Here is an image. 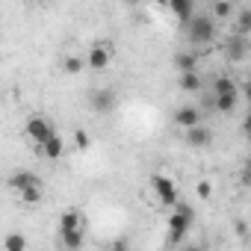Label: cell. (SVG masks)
<instances>
[{
  "mask_svg": "<svg viewBox=\"0 0 251 251\" xmlns=\"http://www.w3.org/2000/svg\"><path fill=\"white\" fill-rule=\"evenodd\" d=\"M192 222H195V210L189 207V204H172V216H169V242L172 245H180V239L189 233V227H192Z\"/></svg>",
  "mask_w": 251,
  "mask_h": 251,
  "instance_id": "obj_1",
  "label": "cell"
},
{
  "mask_svg": "<svg viewBox=\"0 0 251 251\" xmlns=\"http://www.w3.org/2000/svg\"><path fill=\"white\" fill-rule=\"evenodd\" d=\"M186 42H192V45H210L213 39H216V18L213 15H192L186 24Z\"/></svg>",
  "mask_w": 251,
  "mask_h": 251,
  "instance_id": "obj_2",
  "label": "cell"
},
{
  "mask_svg": "<svg viewBox=\"0 0 251 251\" xmlns=\"http://www.w3.org/2000/svg\"><path fill=\"white\" fill-rule=\"evenodd\" d=\"M24 133H27V139L39 148L42 142H48L56 130H53V124L48 121V118H42V115H33L30 121H27V127H24Z\"/></svg>",
  "mask_w": 251,
  "mask_h": 251,
  "instance_id": "obj_3",
  "label": "cell"
},
{
  "mask_svg": "<svg viewBox=\"0 0 251 251\" xmlns=\"http://www.w3.org/2000/svg\"><path fill=\"white\" fill-rule=\"evenodd\" d=\"M151 189H154V195H157V201L163 207H172L177 201V186H175V180L169 175H154L151 177Z\"/></svg>",
  "mask_w": 251,
  "mask_h": 251,
  "instance_id": "obj_4",
  "label": "cell"
},
{
  "mask_svg": "<svg viewBox=\"0 0 251 251\" xmlns=\"http://www.w3.org/2000/svg\"><path fill=\"white\" fill-rule=\"evenodd\" d=\"M89 103H92V112L106 115L109 109H115L118 95H115V89H109V86H103V89H92V92H89Z\"/></svg>",
  "mask_w": 251,
  "mask_h": 251,
  "instance_id": "obj_5",
  "label": "cell"
},
{
  "mask_svg": "<svg viewBox=\"0 0 251 251\" xmlns=\"http://www.w3.org/2000/svg\"><path fill=\"white\" fill-rule=\"evenodd\" d=\"M83 62H86V68H92V71H103V68H109V62H112V48L95 45Z\"/></svg>",
  "mask_w": 251,
  "mask_h": 251,
  "instance_id": "obj_6",
  "label": "cell"
},
{
  "mask_svg": "<svg viewBox=\"0 0 251 251\" xmlns=\"http://www.w3.org/2000/svg\"><path fill=\"white\" fill-rule=\"evenodd\" d=\"M225 56H227V62H245V56H248V42H245V36L227 39V42H225Z\"/></svg>",
  "mask_w": 251,
  "mask_h": 251,
  "instance_id": "obj_7",
  "label": "cell"
},
{
  "mask_svg": "<svg viewBox=\"0 0 251 251\" xmlns=\"http://www.w3.org/2000/svg\"><path fill=\"white\" fill-rule=\"evenodd\" d=\"M186 142L192 148H210L213 145V130L201 127V124H192V127H186Z\"/></svg>",
  "mask_w": 251,
  "mask_h": 251,
  "instance_id": "obj_8",
  "label": "cell"
},
{
  "mask_svg": "<svg viewBox=\"0 0 251 251\" xmlns=\"http://www.w3.org/2000/svg\"><path fill=\"white\" fill-rule=\"evenodd\" d=\"M239 106V92H225V95H213V112L230 115Z\"/></svg>",
  "mask_w": 251,
  "mask_h": 251,
  "instance_id": "obj_9",
  "label": "cell"
},
{
  "mask_svg": "<svg viewBox=\"0 0 251 251\" xmlns=\"http://www.w3.org/2000/svg\"><path fill=\"white\" fill-rule=\"evenodd\" d=\"M39 151H42V157H45V160L56 163V160L65 154V142H62V136H56V133H53L48 142H42V145H39Z\"/></svg>",
  "mask_w": 251,
  "mask_h": 251,
  "instance_id": "obj_10",
  "label": "cell"
},
{
  "mask_svg": "<svg viewBox=\"0 0 251 251\" xmlns=\"http://www.w3.org/2000/svg\"><path fill=\"white\" fill-rule=\"evenodd\" d=\"M175 124L177 127H192V124H201V109L198 106H180V109H175Z\"/></svg>",
  "mask_w": 251,
  "mask_h": 251,
  "instance_id": "obj_11",
  "label": "cell"
},
{
  "mask_svg": "<svg viewBox=\"0 0 251 251\" xmlns=\"http://www.w3.org/2000/svg\"><path fill=\"white\" fill-rule=\"evenodd\" d=\"M177 86H180V92H201L204 89V80H201L198 68H192V71H180Z\"/></svg>",
  "mask_w": 251,
  "mask_h": 251,
  "instance_id": "obj_12",
  "label": "cell"
},
{
  "mask_svg": "<svg viewBox=\"0 0 251 251\" xmlns=\"http://www.w3.org/2000/svg\"><path fill=\"white\" fill-rule=\"evenodd\" d=\"M83 239H86V227H71V230H59V242L71 251L83 248Z\"/></svg>",
  "mask_w": 251,
  "mask_h": 251,
  "instance_id": "obj_13",
  "label": "cell"
},
{
  "mask_svg": "<svg viewBox=\"0 0 251 251\" xmlns=\"http://www.w3.org/2000/svg\"><path fill=\"white\" fill-rule=\"evenodd\" d=\"M169 9L180 18V24H186L195 15V0H169Z\"/></svg>",
  "mask_w": 251,
  "mask_h": 251,
  "instance_id": "obj_14",
  "label": "cell"
},
{
  "mask_svg": "<svg viewBox=\"0 0 251 251\" xmlns=\"http://www.w3.org/2000/svg\"><path fill=\"white\" fill-rule=\"evenodd\" d=\"M33 183H42L36 172H15V175L9 177V186H12L15 192H21V189H27V186H33Z\"/></svg>",
  "mask_w": 251,
  "mask_h": 251,
  "instance_id": "obj_15",
  "label": "cell"
},
{
  "mask_svg": "<svg viewBox=\"0 0 251 251\" xmlns=\"http://www.w3.org/2000/svg\"><path fill=\"white\" fill-rule=\"evenodd\" d=\"M225 92H239V83L233 80V77H216L213 80V95H225Z\"/></svg>",
  "mask_w": 251,
  "mask_h": 251,
  "instance_id": "obj_16",
  "label": "cell"
},
{
  "mask_svg": "<svg viewBox=\"0 0 251 251\" xmlns=\"http://www.w3.org/2000/svg\"><path fill=\"white\" fill-rule=\"evenodd\" d=\"M71 227H83V216L77 210H65L59 216V230H71Z\"/></svg>",
  "mask_w": 251,
  "mask_h": 251,
  "instance_id": "obj_17",
  "label": "cell"
},
{
  "mask_svg": "<svg viewBox=\"0 0 251 251\" xmlns=\"http://www.w3.org/2000/svg\"><path fill=\"white\" fill-rule=\"evenodd\" d=\"M175 68L177 71H192V68H198V56L195 53H177L175 56Z\"/></svg>",
  "mask_w": 251,
  "mask_h": 251,
  "instance_id": "obj_18",
  "label": "cell"
},
{
  "mask_svg": "<svg viewBox=\"0 0 251 251\" xmlns=\"http://www.w3.org/2000/svg\"><path fill=\"white\" fill-rule=\"evenodd\" d=\"M42 195H45V192H42V183H33V186L21 189V201H24V204H30V207H33V204H39V201H42Z\"/></svg>",
  "mask_w": 251,
  "mask_h": 251,
  "instance_id": "obj_19",
  "label": "cell"
},
{
  "mask_svg": "<svg viewBox=\"0 0 251 251\" xmlns=\"http://www.w3.org/2000/svg\"><path fill=\"white\" fill-rule=\"evenodd\" d=\"M236 30H239V36L251 33V9H239L236 12Z\"/></svg>",
  "mask_w": 251,
  "mask_h": 251,
  "instance_id": "obj_20",
  "label": "cell"
},
{
  "mask_svg": "<svg viewBox=\"0 0 251 251\" xmlns=\"http://www.w3.org/2000/svg\"><path fill=\"white\" fill-rule=\"evenodd\" d=\"M3 248H6V251H24V248H27V239H24L21 233H9V236L3 239Z\"/></svg>",
  "mask_w": 251,
  "mask_h": 251,
  "instance_id": "obj_21",
  "label": "cell"
},
{
  "mask_svg": "<svg viewBox=\"0 0 251 251\" xmlns=\"http://www.w3.org/2000/svg\"><path fill=\"white\" fill-rule=\"evenodd\" d=\"M230 15H233V3H230V0H216L213 18H230Z\"/></svg>",
  "mask_w": 251,
  "mask_h": 251,
  "instance_id": "obj_22",
  "label": "cell"
},
{
  "mask_svg": "<svg viewBox=\"0 0 251 251\" xmlns=\"http://www.w3.org/2000/svg\"><path fill=\"white\" fill-rule=\"evenodd\" d=\"M83 65H86V62H83L80 56H65V59H62V71H65V74H77V71H83Z\"/></svg>",
  "mask_w": 251,
  "mask_h": 251,
  "instance_id": "obj_23",
  "label": "cell"
},
{
  "mask_svg": "<svg viewBox=\"0 0 251 251\" xmlns=\"http://www.w3.org/2000/svg\"><path fill=\"white\" fill-rule=\"evenodd\" d=\"M74 145H77V151H89V145H92V136H89L86 130H74Z\"/></svg>",
  "mask_w": 251,
  "mask_h": 251,
  "instance_id": "obj_24",
  "label": "cell"
},
{
  "mask_svg": "<svg viewBox=\"0 0 251 251\" xmlns=\"http://www.w3.org/2000/svg\"><path fill=\"white\" fill-rule=\"evenodd\" d=\"M195 192H198V198H210V195H213V186H210L207 180H201V183L195 186Z\"/></svg>",
  "mask_w": 251,
  "mask_h": 251,
  "instance_id": "obj_25",
  "label": "cell"
},
{
  "mask_svg": "<svg viewBox=\"0 0 251 251\" xmlns=\"http://www.w3.org/2000/svg\"><path fill=\"white\" fill-rule=\"evenodd\" d=\"M154 3H160V6H169V0H154Z\"/></svg>",
  "mask_w": 251,
  "mask_h": 251,
  "instance_id": "obj_26",
  "label": "cell"
}]
</instances>
